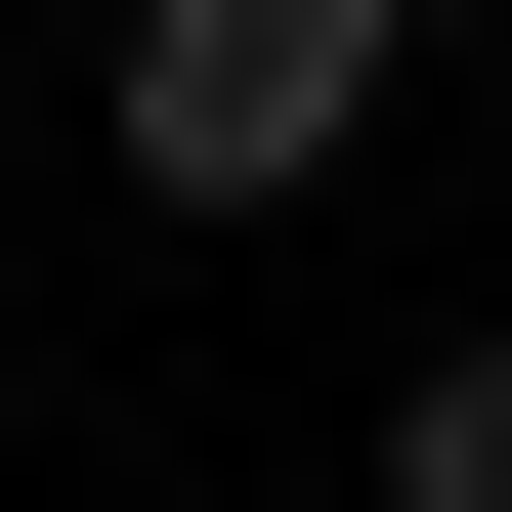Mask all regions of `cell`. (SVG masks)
Returning a JSON list of instances; mask_svg holds the SVG:
<instances>
[{
	"instance_id": "1",
	"label": "cell",
	"mask_w": 512,
	"mask_h": 512,
	"mask_svg": "<svg viewBox=\"0 0 512 512\" xmlns=\"http://www.w3.org/2000/svg\"><path fill=\"white\" fill-rule=\"evenodd\" d=\"M342 128H384V0H128V171L171 214H299Z\"/></svg>"
},
{
	"instance_id": "2",
	"label": "cell",
	"mask_w": 512,
	"mask_h": 512,
	"mask_svg": "<svg viewBox=\"0 0 512 512\" xmlns=\"http://www.w3.org/2000/svg\"><path fill=\"white\" fill-rule=\"evenodd\" d=\"M384 512H512V342H427V384H384Z\"/></svg>"
}]
</instances>
